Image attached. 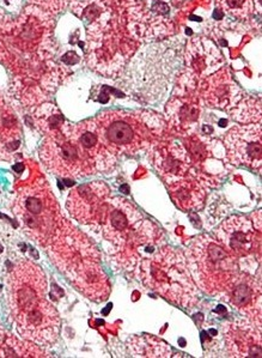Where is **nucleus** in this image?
I'll list each match as a JSON object with an SVG mask.
<instances>
[{
  "mask_svg": "<svg viewBox=\"0 0 262 358\" xmlns=\"http://www.w3.org/2000/svg\"><path fill=\"white\" fill-rule=\"evenodd\" d=\"M184 258L196 287L208 295L225 297L241 273L238 259L210 235L193 238Z\"/></svg>",
  "mask_w": 262,
  "mask_h": 358,
  "instance_id": "1",
  "label": "nucleus"
},
{
  "mask_svg": "<svg viewBox=\"0 0 262 358\" xmlns=\"http://www.w3.org/2000/svg\"><path fill=\"white\" fill-rule=\"evenodd\" d=\"M140 277L147 289L180 307L191 308L198 302V287L180 250L161 247L152 257L143 262Z\"/></svg>",
  "mask_w": 262,
  "mask_h": 358,
  "instance_id": "2",
  "label": "nucleus"
},
{
  "mask_svg": "<svg viewBox=\"0 0 262 358\" xmlns=\"http://www.w3.org/2000/svg\"><path fill=\"white\" fill-rule=\"evenodd\" d=\"M13 208L23 231L45 248L53 242L65 222L53 191L43 178L22 187Z\"/></svg>",
  "mask_w": 262,
  "mask_h": 358,
  "instance_id": "3",
  "label": "nucleus"
},
{
  "mask_svg": "<svg viewBox=\"0 0 262 358\" xmlns=\"http://www.w3.org/2000/svg\"><path fill=\"white\" fill-rule=\"evenodd\" d=\"M101 230L104 238L119 252V260L129 263L140 247L152 245L161 234L150 221L144 220L142 213L124 198L109 200Z\"/></svg>",
  "mask_w": 262,
  "mask_h": 358,
  "instance_id": "4",
  "label": "nucleus"
},
{
  "mask_svg": "<svg viewBox=\"0 0 262 358\" xmlns=\"http://www.w3.org/2000/svg\"><path fill=\"white\" fill-rule=\"evenodd\" d=\"M101 141L110 154L134 155L151 144V126L124 112L104 113L94 119Z\"/></svg>",
  "mask_w": 262,
  "mask_h": 358,
  "instance_id": "5",
  "label": "nucleus"
},
{
  "mask_svg": "<svg viewBox=\"0 0 262 358\" xmlns=\"http://www.w3.org/2000/svg\"><path fill=\"white\" fill-rule=\"evenodd\" d=\"M40 157L52 173L61 178H78L99 173L94 161L67 134L45 138Z\"/></svg>",
  "mask_w": 262,
  "mask_h": 358,
  "instance_id": "6",
  "label": "nucleus"
},
{
  "mask_svg": "<svg viewBox=\"0 0 262 358\" xmlns=\"http://www.w3.org/2000/svg\"><path fill=\"white\" fill-rule=\"evenodd\" d=\"M47 278L41 267L30 260H21L8 278V308L11 317L36 307L47 297Z\"/></svg>",
  "mask_w": 262,
  "mask_h": 358,
  "instance_id": "7",
  "label": "nucleus"
},
{
  "mask_svg": "<svg viewBox=\"0 0 262 358\" xmlns=\"http://www.w3.org/2000/svg\"><path fill=\"white\" fill-rule=\"evenodd\" d=\"M21 337L38 345H53L60 334L61 321L54 306L43 300L36 307L27 309L13 317Z\"/></svg>",
  "mask_w": 262,
  "mask_h": 358,
  "instance_id": "8",
  "label": "nucleus"
},
{
  "mask_svg": "<svg viewBox=\"0 0 262 358\" xmlns=\"http://www.w3.org/2000/svg\"><path fill=\"white\" fill-rule=\"evenodd\" d=\"M110 188L104 182H90L73 188L67 198L66 208L72 218L92 229H101L108 208Z\"/></svg>",
  "mask_w": 262,
  "mask_h": 358,
  "instance_id": "9",
  "label": "nucleus"
},
{
  "mask_svg": "<svg viewBox=\"0 0 262 358\" xmlns=\"http://www.w3.org/2000/svg\"><path fill=\"white\" fill-rule=\"evenodd\" d=\"M230 162L260 171L262 162L261 126L248 124L230 129L224 138Z\"/></svg>",
  "mask_w": 262,
  "mask_h": 358,
  "instance_id": "10",
  "label": "nucleus"
},
{
  "mask_svg": "<svg viewBox=\"0 0 262 358\" xmlns=\"http://www.w3.org/2000/svg\"><path fill=\"white\" fill-rule=\"evenodd\" d=\"M249 319H236L223 327L225 346L230 357H261V332Z\"/></svg>",
  "mask_w": 262,
  "mask_h": 358,
  "instance_id": "11",
  "label": "nucleus"
},
{
  "mask_svg": "<svg viewBox=\"0 0 262 358\" xmlns=\"http://www.w3.org/2000/svg\"><path fill=\"white\" fill-rule=\"evenodd\" d=\"M217 241L236 258L254 253L256 231L254 224L242 216H233L223 222L216 230Z\"/></svg>",
  "mask_w": 262,
  "mask_h": 358,
  "instance_id": "12",
  "label": "nucleus"
},
{
  "mask_svg": "<svg viewBox=\"0 0 262 358\" xmlns=\"http://www.w3.org/2000/svg\"><path fill=\"white\" fill-rule=\"evenodd\" d=\"M225 299L230 304L261 327V284L259 279L247 273H240Z\"/></svg>",
  "mask_w": 262,
  "mask_h": 358,
  "instance_id": "13",
  "label": "nucleus"
},
{
  "mask_svg": "<svg viewBox=\"0 0 262 358\" xmlns=\"http://www.w3.org/2000/svg\"><path fill=\"white\" fill-rule=\"evenodd\" d=\"M203 97L205 102L213 108L229 110L241 99V90L231 80L229 72L223 69L204 82Z\"/></svg>",
  "mask_w": 262,
  "mask_h": 358,
  "instance_id": "14",
  "label": "nucleus"
},
{
  "mask_svg": "<svg viewBox=\"0 0 262 358\" xmlns=\"http://www.w3.org/2000/svg\"><path fill=\"white\" fill-rule=\"evenodd\" d=\"M191 164L188 151L174 143L161 148L154 156V167L168 185L183 179Z\"/></svg>",
  "mask_w": 262,
  "mask_h": 358,
  "instance_id": "15",
  "label": "nucleus"
},
{
  "mask_svg": "<svg viewBox=\"0 0 262 358\" xmlns=\"http://www.w3.org/2000/svg\"><path fill=\"white\" fill-rule=\"evenodd\" d=\"M187 50L188 63L196 72L208 75L221 65V52L210 40L194 38Z\"/></svg>",
  "mask_w": 262,
  "mask_h": 358,
  "instance_id": "16",
  "label": "nucleus"
},
{
  "mask_svg": "<svg viewBox=\"0 0 262 358\" xmlns=\"http://www.w3.org/2000/svg\"><path fill=\"white\" fill-rule=\"evenodd\" d=\"M169 192L175 204L186 211L199 210L206 199L203 186L193 180L181 179L169 183Z\"/></svg>",
  "mask_w": 262,
  "mask_h": 358,
  "instance_id": "17",
  "label": "nucleus"
},
{
  "mask_svg": "<svg viewBox=\"0 0 262 358\" xmlns=\"http://www.w3.org/2000/svg\"><path fill=\"white\" fill-rule=\"evenodd\" d=\"M167 112L170 125L177 131L187 132L199 119L200 107L191 97H177L170 101Z\"/></svg>",
  "mask_w": 262,
  "mask_h": 358,
  "instance_id": "18",
  "label": "nucleus"
},
{
  "mask_svg": "<svg viewBox=\"0 0 262 358\" xmlns=\"http://www.w3.org/2000/svg\"><path fill=\"white\" fill-rule=\"evenodd\" d=\"M131 355L134 357H170L168 344L154 336H133L127 341Z\"/></svg>",
  "mask_w": 262,
  "mask_h": 358,
  "instance_id": "19",
  "label": "nucleus"
},
{
  "mask_svg": "<svg viewBox=\"0 0 262 358\" xmlns=\"http://www.w3.org/2000/svg\"><path fill=\"white\" fill-rule=\"evenodd\" d=\"M0 357H50V354L33 342H22L5 332L0 341Z\"/></svg>",
  "mask_w": 262,
  "mask_h": 358,
  "instance_id": "20",
  "label": "nucleus"
},
{
  "mask_svg": "<svg viewBox=\"0 0 262 358\" xmlns=\"http://www.w3.org/2000/svg\"><path fill=\"white\" fill-rule=\"evenodd\" d=\"M35 121L38 129H41L46 137L63 136L66 126L64 125L65 119L58 108L52 104H45L35 112Z\"/></svg>",
  "mask_w": 262,
  "mask_h": 358,
  "instance_id": "21",
  "label": "nucleus"
},
{
  "mask_svg": "<svg viewBox=\"0 0 262 358\" xmlns=\"http://www.w3.org/2000/svg\"><path fill=\"white\" fill-rule=\"evenodd\" d=\"M21 129L13 113L0 104V149L13 151L20 145Z\"/></svg>",
  "mask_w": 262,
  "mask_h": 358,
  "instance_id": "22",
  "label": "nucleus"
},
{
  "mask_svg": "<svg viewBox=\"0 0 262 358\" xmlns=\"http://www.w3.org/2000/svg\"><path fill=\"white\" fill-rule=\"evenodd\" d=\"M233 117L235 120L250 124V122H258L261 120V102L259 99H248L243 101L238 108L233 112Z\"/></svg>",
  "mask_w": 262,
  "mask_h": 358,
  "instance_id": "23",
  "label": "nucleus"
},
{
  "mask_svg": "<svg viewBox=\"0 0 262 358\" xmlns=\"http://www.w3.org/2000/svg\"><path fill=\"white\" fill-rule=\"evenodd\" d=\"M21 0H0V30L6 31L13 27L21 13Z\"/></svg>",
  "mask_w": 262,
  "mask_h": 358,
  "instance_id": "24",
  "label": "nucleus"
},
{
  "mask_svg": "<svg viewBox=\"0 0 262 358\" xmlns=\"http://www.w3.org/2000/svg\"><path fill=\"white\" fill-rule=\"evenodd\" d=\"M223 8L229 10L230 13H235V16L246 17L250 13L253 0H218Z\"/></svg>",
  "mask_w": 262,
  "mask_h": 358,
  "instance_id": "25",
  "label": "nucleus"
},
{
  "mask_svg": "<svg viewBox=\"0 0 262 358\" xmlns=\"http://www.w3.org/2000/svg\"><path fill=\"white\" fill-rule=\"evenodd\" d=\"M70 1L71 0H30L34 6H38L47 13H59L65 8Z\"/></svg>",
  "mask_w": 262,
  "mask_h": 358,
  "instance_id": "26",
  "label": "nucleus"
},
{
  "mask_svg": "<svg viewBox=\"0 0 262 358\" xmlns=\"http://www.w3.org/2000/svg\"><path fill=\"white\" fill-rule=\"evenodd\" d=\"M4 329H1V326H0V338L3 337V336H4Z\"/></svg>",
  "mask_w": 262,
  "mask_h": 358,
  "instance_id": "27",
  "label": "nucleus"
}]
</instances>
